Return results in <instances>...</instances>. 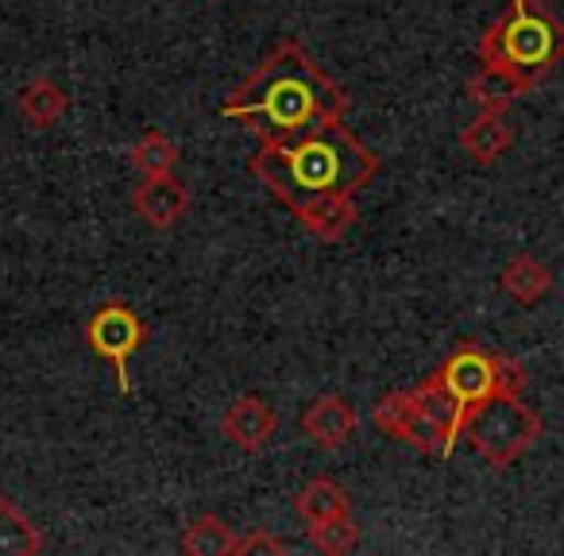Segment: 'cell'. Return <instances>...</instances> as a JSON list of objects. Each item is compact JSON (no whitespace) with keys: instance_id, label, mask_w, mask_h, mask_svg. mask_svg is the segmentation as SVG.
Returning <instances> with one entry per match:
<instances>
[{"instance_id":"cell-3","label":"cell","mask_w":564,"mask_h":556,"mask_svg":"<svg viewBox=\"0 0 564 556\" xmlns=\"http://www.w3.org/2000/svg\"><path fill=\"white\" fill-rule=\"evenodd\" d=\"M476 55L479 70L502 78L522 97L564 63V24L541 0H510L484 32Z\"/></svg>"},{"instance_id":"cell-19","label":"cell","mask_w":564,"mask_h":556,"mask_svg":"<svg viewBox=\"0 0 564 556\" xmlns=\"http://www.w3.org/2000/svg\"><path fill=\"white\" fill-rule=\"evenodd\" d=\"M310 537H314V545L322 548V553H352L356 548V525H352V514L348 517H337V522H325L317 525V530H310Z\"/></svg>"},{"instance_id":"cell-15","label":"cell","mask_w":564,"mask_h":556,"mask_svg":"<svg viewBox=\"0 0 564 556\" xmlns=\"http://www.w3.org/2000/svg\"><path fill=\"white\" fill-rule=\"evenodd\" d=\"M43 553V537L35 522L17 506V502L0 499V556H35Z\"/></svg>"},{"instance_id":"cell-20","label":"cell","mask_w":564,"mask_h":556,"mask_svg":"<svg viewBox=\"0 0 564 556\" xmlns=\"http://www.w3.org/2000/svg\"><path fill=\"white\" fill-rule=\"evenodd\" d=\"M256 556V553H286V541L267 537L263 530H256L251 537H236V553L232 556Z\"/></svg>"},{"instance_id":"cell-2","label":"cell","mask_w":564,"mask_h":556,"mask_svg":"<svg viewBox=\"0 0 564 556\" xmlns=\"http://www.w3.org/2000/svg\"><path fill=\"white\" fill-rule=\"evenodd\" d=\"M348 94L317 66L299 40H282L232 94L220 101V117L236 120L259 143H291L348 117Z\"/></svg>"},{"instance_id":"cell-6","label":"cell","mask_w":564,"mask_h":556,"mask_svg":"<svg viewBox=\"0 0 564 556\" xmlns=\"http://www.w3.org/2000/svg\"><path fill=\"white\" fill-rule=\"evenodd\" d=\"M541 437V417L522 402V394H491L464 417L460 440H468L491 468L514 464Z\"/></svg>"},{"instance_id":"cell-12","label":"cell","mask_w":564,"mask_h":556,"mask_svg":"<svg viewBox=\"0 0 564 556\" xmlns=\"http://www.w3.org/2000/svg\"><path fill=\"white\" fill-rule=\"evenodd\" d=\"M499 286L518 302V306H538L549 291H553V274L541 259H533L530 251L514 255L499 274Z\"/></svg>"},{"instance_id":"cell-9","label":"cell","mask_w":564,"mask_h":556,"mask_svg":"<svg viewBox=\"0 0 564 556\" xmlns=\"http://www.w3.org/2000/svg\"><path fill=\"white\" fill-rule=\"evenodd\" d=\"M132 209L148 228L166 232V228H174L189 212V189L174 174H148L140 182V189H135Z\"/></svg>"},{"instance_id":"cell-10","label":"cell","mask_w":564,"mask_h":556,"mask_svg":"<svg viewBox=\"0 0 564 556\" xmlns=\"http://www.w3.org/2000/svg\"><path fill=\"white\" fill-rule=\"evenodd\" d=\"M274 425H279V417H274V410L267 406L259 394H243V399H236L232 406L220 414V433H225L228 445H236L240 453H259V448L271 445Z\"/></svg>"},{"instance_id":"cell-1","label":"cell","mask_w":564,"mask_h":556,"mask_svg":"<svg viewBox=\"0 0 564 556\" xmlns=\"http://www.w3.org/2000/svg\"><path fill=\"white\" fill-rule=\"evenodd\" d=\"M248 171L317 240H340L360 220L356 197L376 182L379 159L345 120L291 143H259Z\"/></svg>"},{"instance_id":"cell-18","label":"cell","mask_w":564,"mask_h":556,"mask_svg":"<svg viewBox=\"0 0 564 556\" xmlns=\"http://www.w3.org/2000/svg\"><path fill=\"white\" fill-rule=\"evenodd\" d=\"M468 97L479 105V109H491V112H507L510 105L518 101L514 86H507V81L495 78V74H487V70H476V74H471Z\"/></svg>"},{"instance_id":"cell-17","label":"cell","mask_w":564,"mask_h":556,"mask_svg":"<svg viewBox=\"0 0 564 556\" xmlns=\"http://www.w3.org/2000/svg\"><path fill=\"white\" fill-rule=\"evenodd\" d=\"M182 553H189V556H232L236 553V533L228 530L220 517L205 514V517H197V522L186 525Z\"/></svg>"},{"instance_id":"cell-5","label":"cell","mask_w":564,"mask_h":556,"mask_svg":"<svg viewBox=\"0 0 564 556\" xmlns=\"http://www.w3.org/2000/svg\"><path fill=\"white\" fill-rule=\"evenodd\" d=\"M430 379L464 417L484 399H491V394L525 391V371L518 368L510 356L491 352V348L476 345V340H468V345H460L456 352H448V360L441 363Z\"/></svg>"},{"instance_id":"cell-4","label":"cell","mask_w":564,"mask_h":556,"mask_svg":"<svg viewBox=\"0 0 564 556\" xmlns=\"http://www.w3.org/2000/svg\"><path fill=\"white\" fill-rule=\"evenodd\" d=\"M376 429H383L391 440L417 448L425 456L448 460L460 445L464 414L437 391L430 375L410 391H399L376 406Z\"/></svg>"},{"instance_id":"cell-7","label":"cell","mask_w":564,"mask_h":556,"mask_svg":"<svg viewBox=\"0 0 564 556\" xmlns=\"http://www.w3.org/2000/svg\"><path fill=\"white\" fill-rule=\"evenodd\" d=\"M86 340L101 360L112 363V375H117V391L120 394H132V375H128V363L132 356L143 348L148 340V329H143L140 314L124 302H109L101 306L94 317H89V329Z\"/></svg>"},{"instance_id":"cell-8","label":"cell","mask_w":564,"mask_h":556,"mask_svg":"<svg viewBox=\"0 0 564 556\" xmlns=\"http://www.w3.org/2000/svg\"><path fill=\"white\" fill-rule=\"evenodd\" d=\"M299 425H302V437H306L310 445L345 448L348 440L356 437V429H360V414H356L352 402L340 399V394H322V399H314L306 410H302Z\"/></svg>"},{"instance_id":"cell-16","label":"cell","mask_w":564,"mask_h":556,"mask_svg":"<svg viewBox=\"0 0 564 556\" xmlns=\"http://www.w3.org/2000/svg\"><path fill=\"white\" fill-rule=\"evenodd\" d=\"M128 159H132V166L143 178H148V174H174V166H178V143L166 132H159V128H148V132L128 148Z\"/></svg>"},{"instance_id":"cell-11","label":"cell","mask_w":564,"mask_h":556,"mask_svg":"<svg viewBox=\"0 0 564 556\" xmlns=\"http://www.w3.org/2000/svg\"><path fill=\"white\" fill-rule=\"evenodd\" d=\"M460 148L468 151L476 163H495V159H502L514 148V128L507 124L502 112L479 109V117L460 132Z\"/></svg>"},{"instance_id":"cell-14","label":"cell","mask_w":564,"mask_h":556,"mask_svg":"<svg viewBox=\"0 0 564 556\" xmlns=\"http://www.w3.org/2000/svg\"><path fill=\"white\" fill-rule=\"evenodd\" d=\"M299 514H302V522H306V530H317V525H325V522L348 517L352 506H348V494L340 491L333 479H314V483L299 494Z\"/></svg>"},{"instance_id":"cell-13","label":"cell","mask_w":564,"mask_h":556,"mask_svg":"<svg viewBox=\"0 0 564 556\" xmlns=\"http://www.w3.org/2000/svg\"><path fill=\"white\" fill-rule=\"evenodd\" d=\"M66 112H70V97H66L51 78L35 81V86H28L24 94H20V120H24L28 128H35V132L55 128Z\"/></svg>"}]
</instances>
